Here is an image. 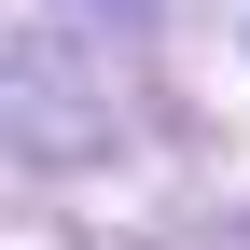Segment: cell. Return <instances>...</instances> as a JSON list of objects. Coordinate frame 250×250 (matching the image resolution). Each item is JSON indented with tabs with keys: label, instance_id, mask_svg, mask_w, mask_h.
Segmentation results:
<instances>
[]
</instances>
